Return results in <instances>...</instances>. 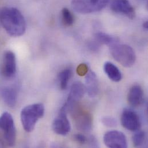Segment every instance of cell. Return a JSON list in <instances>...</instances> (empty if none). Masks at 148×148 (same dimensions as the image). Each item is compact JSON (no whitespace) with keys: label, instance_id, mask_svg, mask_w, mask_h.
Wrapping results in <instances>:
<instances>
[{"label":"cell","instance_id":"7402d4cb","mask_svg":"<svg viewBox=\"0 0 148 148\" xmlns=\"http://www.w3.org/2000/svg\"><path fill=\"white\" fill-rule=\"evenodd\" d=\"M77 73L80 76L85 75L89 72L88 66L86 64H81L79 65L77 68Z\"/></svg>","mask_w":148,"mask_h":148},{"label":"cell","instance_id":"9a60e30c","mask_svg":"<svg viewBox=\"0 0 148 148\" xmlns=\"http://www.w3.org/2000/svg\"><path fill=\"white\" fill-rule=\"evenodd\" d=\"M85 90L90 97H95L99 92V84L96 74L90 71L85 75Z\"/></svg>","mask_w":148,"mask_h":148},{"label":"cell","instance_id":"4fadbf2b","mask_svg":"<svg viewBox=\"0 0 148 148\" xmlns=\"http://www.w3.org/2000/svg\"><path fill=\"white\" fill-rule=\"evenodd\" d=\"M110 7L114 12L123 14L130 19L135 17L134 9L128 0H112Z\"/></svg>","mask_w":148,"mask_h":148},{"label":"cell","instance_id":"52a82bcc","mask_svg":"<svg viewBox=\"0 0 148 148\" xmlns=\"http://www.w3.org/2000/svg\"><path fill=\"white\" fill-rule=\"evenodd\" d=\"M17 72V62L14 53L10 50L4 52L0 66V74L5 79L13 78Z\"/></svg>","mask_w":148,"mask_h":148},{"label":"cell","instance_id":"277c9868","mask_svg":"<svg viewBox=\"0 0 148 148\" xmlns=\"http://www.w3.org/2000/svg\"><path fill=\"white\" fill-rule=\"evenodd\" d=\"M110 50L112 57L123 66L130 68L135 64L136 55L130 46L116 43L110 46Z\"/></svg>","mask_w":148,"mask_h":148},{"label":"cell","instance_id":"8fae6325","mask_svg":"<svg viewBox=\"0 0 148 148\" xmlns=\"http://www.w3.org/2000/svg\"><path fill=\"white\" fill-rule=\"evenodd\" d=\"M86 92L85 86L81 82H75L72 85L68 99L62 107L67 112L84 96Z\"/></svg>","mask_w":148,"mask_h":148},{"label":"cell","instance_id":"ffe728a7","mask_svg":"<svg viewBox=\"0 0 148 148\" xmlns=\"http://www.w3.org/2000/svg\"><path fill=\"white\" fill-rule=\"evenodd\" d=\"M146 141V134L144 131L138 130L133 136V143L135 147H141Z\"/></svg>","mask_w":148,"mask_h":148},{"label":"cell","instance_id":"e0dca14e","mask_svg":"<svg viewBox=\"0 0 148 148\" xmlns=\"http://www.w3.org/2000/svg\"><path fill=\"white\" fill-rule=\"evenodd\" d=\"M96 40L100 44L108 45L109 46L118 43L119 39L104 32H97L95 35Z\"/></svg>","mask_w":148,"mask_h":148},{"label":"cell","instance_id":"cb8c5ba5","mask_svg":"<svg viewBox=\"0 0 148 148\" xmlns=\"http://www.w3.org/2000/svg\"><path fill=\"white\" fill-rule=\"evenodd\" d=\"M96 42H90L89 45V47L91 50L93 51H97L100 47V43H99L96 40Z\"/></svg>","mask_w":148,"mask_h":148},{"label":"cell","instance_id":"30bf717a","mask_svg":"<svg viewBox=\"0 0 148 148\" xmlns=\"http://www.w3.org/2000/svg\"><path fill=\"white\" fill-rule=\"evenodd\" d=\"M68 112L61 108L58 115L53 122L52 128L55 133L60 136H66L71 130V125L67 116Z\"/></svg>","mask_w":148,"mask_h":148},{"label":"cell","instance_id":"7a4b0ae2","mask_svg":"<svg viewBox=\"0 0 148 148\" xmlns=\"http://www.w3.org/2000/svg\"><path fill=\"white\" fill-rule=\"evenodd\" d=\"M45 108L42 103H35L27 106L21 111L20 119L24 130L32 132L38 122L45 115Z\"/></svg>","mask_w":148,"mask_h":148},{"label":"cell","instance_id":"7c38bea8","mask_svg":"<svg viewBox=\"0 0 148 148\" xmlns=\"http://www.w3.org/2000/svg\"><path fill=\"white\" fill-rule=\"evenodd\" d=\"M0 95L4 103L10 108H14L17 102L18 89L14 84L1 86Z\"/></svg>","mask_w":148,"mask_h":148},{"label":"cell","instance_id":"603a6c76","mask_svg":"<svg viewBox=\"0 0 148 148\" xmlns=\"http://www.w3.org/2000/svg\"><path fill=\"white\" fill-rule=\"evenodd\" d=\"M74 139L77 143L82 145L85 144L88 141L87 138L84 134H75L74 136Z\"/></svg>","mask_w":148,"mask_h":148},{"label":"cell","instance_id":"9c48e42d","mask_svg":"<svg viewBox=\"0 0 148 148\" xmlns=\"http://www.w3.org/2000/svg\"><path fill=\"white\" fill-rule=\"evenodd\" d=\"M103 141L105 145L108 148H127L126 137L121 132L112 130L107 132L104 136Z\"/></svg>","mask_w":148,"mask_h":148},{"label":"cell","instance_id":"5bb4252c","mask_svg":"<svg viewBox=\"0 0 148 148\" xmlns=\"http://www.w3.org/2000/svg\"><path fill=\"white\" fill-rule=\"evenodd\" d=\"M143 100L144 92L142 88L138 85H133L130 88L127 95L129 104L133 107H137L141 105Z\"/></svg>","mask_w":148,"mask_h":148},{"label":"cell","instance_id":"3957f363","mask_svg":"<svg viewBox=\"0 0 148 148\" xmlns=\"http://www.w3.org/2000/svg\"><path fill=\"white\" fill-rule=\"evenodd\" d=\"M0 137L4 147H12L16 140V129L12 115L4 112L0 116Z\"/></svg>","mask_w":148,"mask_h":148},{"label":"cell","instance_id":"44dd1931","mask_svg":"<svg viewBox=\"0 0 148 148\" xmlns=\"http://www.w3.org/2000/svg\"><path fill=\"white\" fill-rule=\"evenodd\" d=\"M102 123L106 126L109 127H115L117 125V122L115 119L110 116H106L102 119Z\"/></svg>","mask_w":148,"mask_h":148},{"label":"cell","instance_id":"ac0fdd59","mask_svg":"<svg viewBox=\"0 0 148 148\" xmlns=\"http://www.w3.org/2000/svg\"><path fill=\"white\" fill-rule=\"evenodd\" d=\"M72 71L71 69H66L60 73L58 75V79L60 82V87L62 90L67 88L69 81L72 77Z\"/></svg>","mask_w":148,"mask_h":148},{"label":"cell","instance_id":"8992f818","mask_svg":"<svg viewBox=\"0 0 148 148\" xmlns=\"http://www.w3.org/2000/svg\"><path fill=\"white\" fill-rule=\"evenodd\" d=\"M109 0H73L72 6L74 10L81 14H88L102 10Z\"/></svg>","mask_w":148,"mask_h":148},{"label":"cell","instance_id":"484cf974","mask_svg":"<svg viewBox=\"0 0 148 148\" xmlns=\"http://www.w3.org/2000/svg\"><path fill=\"white\" fill-rule=\"evenodd\" d=\"M143 27L145 29H148V21H145V23H144V24H143Z\"/></svg>","mask_w":148,"mask_h":148},{"label":"cell","instance_id":"d6986e66","mask_svg":"<svg viewBox=\"0 0 148 148\" xmlns=\"http://www.w3.org/2000/svg\"><path fill=\"white\" fill-rule=\"evenodd\" d=\"M62 21L65 27H71L73 24L74 17L71 12L66 8L62 9L61 11Z\"/></svg>","mask_w":148,"mask_h":148},{"label":"cell","instance_id":"ba28073f","mask_svg":"<svg viewBox=\"0 0 148 148\" xmlns=\"http://www.w3.org/2000/svg\"><path fill=\"white\" fill-rule=\"evenodd\" d=\"M121 123L123 127L132 132H137L141 127V121L138 114L130 108H125L121 115Z\"/></svg>","mask_w":148,"mask_h":148},{"label":"cell","instance_id":"6da1fadb","mask_svg":"<svg viewBox=\"0 0 148 148\" xmlns=\"http://www.w3.org/2000/svg\"><path fill=\"white\" fill-rule=\"evenodd\" d=\"M0 22L11 36L19 37L26 31V21L21 12L16 8H3L0 10Z\"/></svg>","mask_w":148,"mask_h":148},{"label":"cell","instance_id":"d4e9b609","mask_svg":"<svg viewBox=\"0 0 148 148\" xmlns=\"http://www.w3.org/2000/svg\"><path fill=\"white\" fill-rule=\"evenodd\" d=\"M89 142H90V144L91 145V147H98L97 142L96 138L95 137H93V136H92L90 138Z\"/></svg>","mask_w":148,"mask_h":148},{"label":"cell","instance_id":"5b68a950","mask_svg":"<svg viewBox=\"0 0 148 148\" xmlns=\"http://www.w3.org/2000/svg\"><path fill=\"white\" fill-rule=\"evenodd\" d=\"M73 116L76 127L81 132H89L92 127L93 118L92 115L87 111L80 107L74 105L70 110Z\"/></svg>","mask_w":148,"mask_h":148},{"label":"cell","instance_id":"2e32d148","mask_svg":"<svg viewBox=\"0 0 148 148\" xmlns=\"http://www.w3.org/2000/svg\"><path fill=\"white\" fill-rule=\"evenodd\" d=\"M104 71L108 77L114 82H119L122 78L121 72L111 62H107L104 65Z\"/></svg>","mask_w":148,"mask_h":148}]
</instances>
